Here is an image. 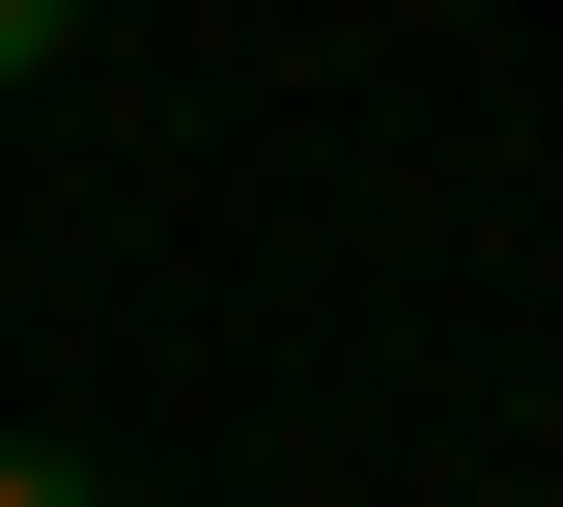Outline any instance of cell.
I'll return each mask as SVG.
<instances>
[{
    "mask_svg": "<svg viewBox=\"0 0 563 507\" xmlns=\"http://www.w3.org/2000/svg\"><path fill=\"white\" fill-rule=\"evenodd\" d=\"M57 29H85V0H0V85H57Z\"/></svg>",
    "mask_w": 563,
    "mask_h": 507,
    "instance_id": "obj_1",
    "label": "cell"
},
{
    "mask_svg": "<svg viewBox=\"0 0 563 507\" xmlns=\"http://www.w3.org/2000/svg\"><path fill=\"white\" fill-rule=\"evenodd\" d=\"M0 507H113V480H85V451H0Z\"/></svg>",
    "mask_w": 563,
    "mask_h": 507,
    "instance_id": "obj_2",
    "label": "cell"
}]
</instances>
